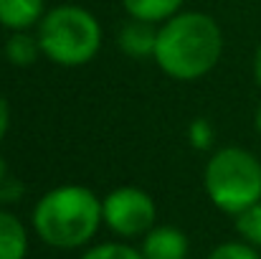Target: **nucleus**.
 Segmentation results:
<instances>
[{
  "mask_svg": "<svg viewBox=\"0 0 261 259\" xmlns=\"http://www.w3.org/2000/svg\"><path fill=\"white\" fill-rule=\"evenodd\" d=\"M254 79L261 86V43H259V49H256V54H254Z\"/></svg>",
  "mask_w": 261,
  "mask_h": 259,
  "instance_id": "nucleus-18",
  "label": "nucleus"
},
{
  "mask_svg": "<svg viewBox=\"0 0 261 259\" xmlns=\"http://www.w3.org/2000/svg\"><path fill=\"white\" fill-rule=\"evenodd\" d=\"M188 143L195 148V150H211L213 143H216V130L211 125L208 117H195L190 125H188Z\"/></svg>",
  "mask_w": 261,
  "mask_h": 259,
  "instance_id": "nucleus-14",
  "label": "nucleus"
},
{
  "mask_svg": "<svg viewBox=\"0 0 261 259\" xmlns=\"http://www.w3.org/2000/svg\"><path fill=\"white\" fill-rule=\"evenodd\" d=\"M46 15V0H0V26L10 33L31 31Z\"/></svg>",
  "mask_w": 261,
  "mask_h": 259,
  "instance_id": "nucleus-8",
  "label": "nucleus"
},
{
  "mask_svg": "<svg viewBox=\"0 0 261 259\" xmlns=\"http://www.w3.org/2000/svg\"><path fill=\"white\" fill-rule=\"evenodd\" d=\"M208 259H261V254L256 247H251L249 242L239 239V242H223V244H218L208 254Z\"/></svg>",
  "mask_w": 261,
  "mask_h": 259,
  "instance_id": "nucleus-15",
  "label": "nucleus"
},
{
  "mask_svg": "<svg viewBox=\"0 0 261 259\" xmlns=\"http://www.w3.org/2000/svg\"><path fill=\"white\" fill-rule=\"evenodd\" d=\"M79 259H145L140 249L122 244V242H104V244H94Z\"/></svg>",
  "mask_w": 261,
  "mask_h": 259,
  "instance_id": "nucleus-13",
  "label": "nucleus"
},
{
  "mask_svg": "<svg viewBox=\"0 0 261 259\" xmlns=\"http://www.w3.org/2000/svg\"><path fill=\"white\" fill-rule=\"evenodd\" d=\"M158 219L152 196L137 185H119L101 198V221L119 239L145 237Z\"/></svg>",
  "mask_w": 261,
  "mask_h": 259,
  "instance_id": "nucleus-5",
  "label": "nucleus"
},
{
  "mask_svg": "<svg viewBox=\"0 0 261 259\" xmlns=\"http://www.w3.org/2000/svg\"><path fill=\"white\" fill-rule=\"evenodd\" d=\"M36 237L51 249H82L96 237L101 198L79 183H64L43 193L31 214Z\"/></svg>",
  "mask_w": 261,
  "mask_h": 259,
  "instance_id": "nucleus-2",
  "label": "nucleus"
},
{
  "mask_svg": "<svg viewBox=\"0 0 261 259\" xmlns=\"http://www.w3.org/2000/svg\"><path fill=\"white\" fill-rule=\"evenodd\" d=\"M8 175H10V171H8V160H5V155L0 153V183H3Z\"/></svg>",
  "mask_w": 261,
  "mask_h": 259,
  "instance_id": "nucleus-19",
  "label": "nucleus"
},
{
  "mask_svg": "<svg viewBox=\"0 0 261 259\" xmlns=\"http://www.w3.org/2000/svg\"><path fill=\"white\" fill-rule=\"evenodd\" d=\"M28 257V229L8 208H0V259Z\"/></svg>",
  "mask_w": 261,
  "mask_h": 259,
  "instance_id": "nucleus-9",
  "label": "nucleus"
},
{
  "mask_svg": "<svg viewBox=\"0 0 261 259\" xmlns=\"http://www.w3.org/2000/svg\"><path fill=\"white\" fill-rule=\"evenodd\" d=\"M36 28L43 56L56 66H84L101 49V26L82 5H56L46 10Z\"/></svg>",
  "mask_w": 261,
  "mask_h": 259,
  "instance_id": "nucleus-3",
  "label": "nucleus"
},
{
  "mask_svg": "<svg viewBox=\"0 0 261 259\" xmlns=\"http://www.w3.org/2000/svg\"><path fill=\"white\" fill-rule=\"evenodd\" d=\"M254 122H256V132L261 135V102H259V107H256V117H254Z\"/></svg>",
  "mask_w": 261,
  "mask_h": 259,
  "instance_id": "nucleus-20",
  "label": "nucleus"
},
{
  "mask_svg": "<svg viewBox=\"0 0 261 259\" xmlns=\"http://www.w3.org/2000/svg\"><path fill=\"white\" fill-rule=\"evenodd\" d=\"M8 130H10V104H8V99L0 94V145H3Z\"/></svg>",
  "mask_w": 261,
  "mask_h": 259,
  "instance_id": "nucleus-17",
  "label": "nucleus"
},
{
  "mask_svg": "<svg viewBox=\"0 0 261 259\" xmlns=\"http://www.w3.org/2000/svg\"><path fill=\"white\" fill-rule=\"evenodd\" d=\"M122 5L129 18L160 26L168 18H173L175 13H180L182 0H122Z\"/></svg>",
  "mask_w": 261,
  "mask_h": 259,
  "instance_id": "nucleus-11",
  "label": "nucleus"
},
{
  "mask_svg": "<svg viewBox=\"0 0 261 259\" xmlns=\"http://www.w3.org/2000/svg\"><path fill=\"white\" fill-rule=\"evenodd\" d=\"M158 28L155 23H147V20H127L122 28H119V36H117V46L122 54H127L129 59H147V56H155V46H158Z\"/></svg>",
  "mask_w": 261,
  "mask_h": 259,
  "instance_id": "nucleus-7",
  "label": "nucleus"
},
{
  "mask_svg": "<svg viewBox=\"0 0 261 259\" xmlns=\"http://www.w3.org/2000/svg\"><path fill=\"white\" fill-rule=\"evenodd\" d=\"M3 54H5V59H8L13 66H18V69H28V66H33V64L43 56L41 43H38V36H33V33H28V31H15V33H10V38L5 41Z\"/></svg>",
  "mask_w": 261,
  "mask_h": 259,
  "instance_id": "nucleus-10",
  "label": "nucleus"
},
{
  "mask_svg": "<svg viewBox=\"0 0 261 259\" xmlns=\"http://www.w3.org/2000/svg\"><path fill=\"white\" fill-rule=\"evenodd\" d=\"M23 193H25V188H23V183H20L15 175H8V178L0 183V203H3V206L18 203V201L23 198Z\"/></svg>",
  "mask_w": 261,
  "mask_h": 259,
  "instance_id": "nucleus-16",
  "label": "nucleus"
},
{
  "mask_svg": "<svg viewBox=\"0 0 261 259\" xmlns=\"http://www.w3.org/2000/svg\"><path fill=\"white\" fill-rule=\"evenodd\" d=\"M203 188L211 203L239 216L261 201V163L244 148H221L211 155L203 171Z\"/></svg>",
  "mask_w": 261,
  "mask_h": 259,
  "instance_id": "nucleus-4",
  "label": "nucleus"
},
{
  "mask_svg": "<svg viewBox=\"0 0 261 259\" xmlns=\"http://www.w3.org/2000/svg\"><path fill=\"white\" fill-rule=\"evenodd\" d=\"M223 54L218 23L200 10L175 13L158 28L155 64L175 82H195L211 74Z\"/></svg>",
  "mask_w": 261,
  "mask_h": 259,
  "instance_id": "nucleus-1",
  "label": "nucleus"
},
{
  "mask_svg": "<svg viewBox=\"0 0 261 259\" xmlns=\"http://www.w3.org/2000/svg\"><path fill=\"white\" fill-rule=\"evenodd\" d=\"M140 252L145 259H188L190 242L182 229L173 224H155L140 244Z\"/></svg>",
  "mask_w": 261,
  "mask_h": 259,
  "instance_id": "nucleus-6",
  "label": "nucleus"
},
{
  "mask_svg": "<svg viewBox=\"0 0 261 259\" xmlns=\"http://www.w3.org/2000/svg\"><path fill=\"white\" fill-rule=\"evenodd\" d=\"M236 231L244 242L261 249V201L256 206H251L249 211L236 216Z\"/></svg>",
  "mask_w": 261,
  "mask_h": 259,
  "instance_id": "nucleus-12",
  "label": "nucleus"
}]
</instances>
